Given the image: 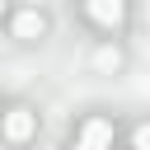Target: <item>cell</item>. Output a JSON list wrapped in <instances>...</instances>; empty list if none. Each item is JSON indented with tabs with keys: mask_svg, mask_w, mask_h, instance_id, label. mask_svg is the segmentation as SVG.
<instances>
[{
	"mask_svg": "<svg viewBox=\"0 0 150 150\" xmlns=\"http://www.w3.org/2000/svg\"><path fill=\"white\" fill-rule=\"evenodd\" d=\"M84 9H89V19L103 23V28H117V23L127 19V0H84Z\"/></svg>",
	"mask_w": 150,
	"mask_h": 150,
	"instance_id": "obj_3",
	"label": "cell"
},
{
	"mask_svg": "<svg viewBox=\"0 0 150 150\" xmlns=\"http://www.w3.org/2000/svg\"><path fill=\"white\" fill-rule=\"evenodd\" d=\"M0 14H5V0H0Z\"/></svg>",
	"mask_w": 150,
	"mask_h": 150,
	"instance_id": "obj_7",
	"label": "cell"
},
{
	"mask_svg": "<svg viewBox=\"0 0 150 150\" xmlns=\"http://www.w3.org/2000/svg\"><path fill=\"white\" fill-rule=\"evenodd\" d=\"M94 66H98V70H117V66H122V52H117V47H98V52H94Z\"/></svg>",
	"mask_w": 150,
	"mask_h": 150,
	"instance_id": "obj_5",
	"label": "cell"
},
{
	"mask_svg": "<svg viewBox=\"0 0 150 150\" xmlns=\"http://www.w3.org/2000/svg\"><path fill=\"white\" fill-rule=\"evenodd\" d=\"M108 145H112V122L89 117V122H84V131H80V141H75L70 150H108Z\"/></svg>",
	"mask_w": 150,
	"mask_h": 150,
	"instance_id": "obj_1",
	"label": "cell"
},
{
	"mask_svg": "<svg viewBox=\"0 0 150 150\" xmlns=\"http://www.w3.org/2000/svg\"><path fill=\"white\" fill-rule=\"evenodd\" d=\"M33 131H38V112L33 108H9L5 112V136L9 141H28Z\"/></svg>",
	"mask_w": 150,
	"mask_h": 150,
	"instance_id": "obj_2",
	"label": "cell"
},
{
	"mask_svg": "<svg viewBox=\"0 0 150 150\" xmlns=\"http://www.w3.org/2000/svg\"><path fill=\"white\" fill-rule=\"evenodd\" d=\"M131 150H150V122H141L131 131Z\"/></svg>",
	"mask_w": 150,
	"mask_h": 150,
	"instance_id": "obj_6",
	"label": "cell"
},
{
	"mask_svg": "<svg viewBox=\"0 0 150 150\" xmlns=\"http://www.w3.org/2000/svg\"><path fill=\"white\" fill-rule=\"evenodd\" d=\"M47 33V19L38 14V9H23V14H14V38H23V42H38Z\"/></svg>",
	"mask_w": 150,
	"mask_h": 150,
	"instance_id": "obj_4",
	"label": "cell"
}]
</instances>
